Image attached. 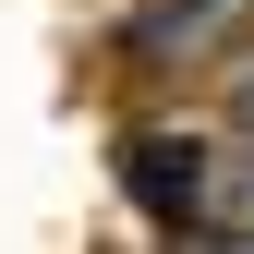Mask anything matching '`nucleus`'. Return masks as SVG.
Instances as JSON below:
<instances>
[{"mask_svg": "<svg viewBox=\"0 0 254 254\" xmlns=\"http://www.w3.org/2000/svg\"><path fill=\"white\" fill-rule=\"evenodd\" d=\"M242 0H133V24H121V61L133 73H170V61L218 49V24H230Z\"/></svg>", "mask_w": 254, "mask_h": 254, "instance_id": "obj_2", "label": "nucleus"}, {"mask_svg": "<svg viewBox=\"0 0 254 254\" xmlns=\"http://www.w3.org/2000/svg\"><path fill=\"white\" fill-rule=\"evenodd\" d=\"M121 182H133V206L182 242V230H206V182H218V157H206L194 133H133V145H121Z\"/></svg>", "mask_w": 254, "mask_h": 254, "instance_id": "obj_1", "label": "nucleus"}, {"mask_svg": "<svg viewBox=\"0 0 254 254\" xmlns=\"http://www.w3.org/2000/svg\"><path fill=\"white\" fill-rule=\"evenodd\" d=\"M230 133H242V145H254V73H242V85H230Z\"/></svg>", "mask_w": 254, "mask_h": 254, "instance_id": "obj_3", "label": "nucleus"}]
</instances>
